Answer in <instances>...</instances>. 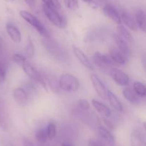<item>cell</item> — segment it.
Returning a JSON list of instances; mask_svg holds the SVG:
<instances>
[{
	"mask_svg": "<svg viewBox=\"0 0 146 146\" xmlns=\"http://www.w3.org/2000/svg\"><path fill=\"white\" fill-rule=\"evenodd\" d=\"M59 85L60 90L64 92H74L80 89V83L75 75L70 73H64L59 78Z\"/></svg>",
	"mask_w": 146,
	"mask_h": 146,
	"instance_id": "3957f363",
	"label": "cell"
},
{
	"mask_svg": "<svg viewBox=\"0 0 146 146\" xmlns=\"http://www.w3.org/2000/svg\"><path fill=\"white\" fill-rule=\"evenodd\" d=\"M143 127H144L145 130H146V121L143 122Z\"/></svg>",
	"mask_w": 146,
	"mask_h": 146,
	"instance_id": "7bdbcfd3",
	"label": "cell"
},
{
	"mask_svg": "<svg viewBox=\"0 0 146 146\" xmlns=\"http://www.w3.org/2000/svg\"><path fill=\"white\" fill-rule=\"evenodd\" d=\"M27 85H26L25 88V91L27 92V93L28 94V95H35L36 93V87L32 83H27Z\"/></svg>",
	"mask_w": 146,
	"mask_h": 146,
	"instance_id": "e575fe53",
	"label": "cell"
},
{
	"mask_svg": "<svg viewBox=\"0 0 146 146\" xmlns=\"http://www.w3.org/2000/svg\"><path fill=\"white\" fill-rule=\"evenodd\" d=\"M6 31L14 43L20 44L22 41V34L17 27L12 22H8L6 25Z\"/></svg>",
	"mask_w": 146,
	"mask_h": 146,
	"instance_id": "5bb4252c",
	"label": "cell"
},
{
	"mask_svg": "<svg viewBox=\"0 0 146 146\" xmlns=\"http://www.w3.org/2000/svg\"><path fill=\"white\" fill-rule=\"evenodd\" d=\"M13 60L19 66H22L27 61V57L20 54H15L13 55Z\"/></svg>",
	"mask_w": 146,
	"mask_h": 146,
	"instance_id": "836d02e7",
	"label": "cell"
},
{
	"mask_svg": "<svg viewBox=\"0 0 146 146\" xmlns=\"http://www.w3.org/2000/svg\"><path fill=\"white\" fill-rule=\"evenodd\" d=\"M91 102H92V106L96 110V111L98 113H100L102 117H104L105 118H110V117L112 115L111 110L107 105H105V104L96 99H92Z\"/></svg>",
	"mask_w": 146,
	"mask_h": 146,
	"instance_id": "e0dca14e",
	"label": "cell"
},
{
	"mask_svg": "<svg viewBox=\"0 0 146 146\" xmlns=\"http://www.w3.org/2000/svg\"><path fill=\"white\" fill-rule=\"evenodd\" d=\"M19 15L24 20L26 21L29 25H30L32 27L35 28L42 36H43V37H50V34L48 29L46 28V27L43 25L42 22L36 17H35L30 12L25 10L20 11Z\"/></svg>",
	"mask_w": 146,
	"mask_h": 146,
	"instance_id": "7a4b0ae2",
	"label": "cell"
},
{
	"mask_svg": "<svg viewBox=\"0 0 146 146\" xmlns=\"http://www.w3.org/2000/svg\"><path fill=\"white\" fill-rule=\"evenodd\" d=\"M107 100H108L110 105L118 113H122L123 111V104L121 103L118 98L116 96L115 94H114L109 90H108V99Z\"/></svg>",
	"mask_w": 146,
	"mask_h": 146,
	"instance_id": "ffe728a7",
	"label": "cell"
},
{
	"mask_svg": "<svg viewBox=\"0 0 146 146\" xmlns=\"http://www.w3.org/2000/svg\"><path fill=\"white\" fill-rule=\"evenodd\" d=\"M110 56L113 59V61L117 64L124 65L127 63V57L125 54H123L117 47H110Z\"/></svg>",
	"mask_w": 146,
	"mask_h": 146,
	"instance_id": "9a60e30c",
	"label": "cell"
},
{
	"mask_svg": "<svg viewBox=\"0 0 146 146\" xmlns=\"http://www.w3.org/2000/svg\"><path fill=\"white\" fill-rule=\"evenodd\" d=\"M61 146H74L70 142H68V141H64L61 144Z\"/></svg>",
	"mask_w": 146,
	"mask_h": 146,
	"instance_id": "60d3db41",
	"label": "cell"
},
{
	"mask_svg": "<svg viewBox=\"0 0 146 146\" xmlns=\"http://www.w3.org/2000/svg\"><path fill=\"white\" fill-rule=\"evenodd\" d=\"M92 60H93L94 63L100 68L113 69L114 68L115 66L117 65V64L110 57V56L108 54H101L99 52H96L93 54Z\"/></svg>",
	"mask_w": 146,
	"mask_h": 146,
	"instance_id": "8992f818",
	"label": "cell"
},
{
	"mask_svg": "<svg viewBox=\"0 0 146 146\" xmlns=\"http://www.w3.org/2000/svg\"><path fill=\"white\" fill-rule=\"evenodd\" d=\"M44 77L47 88H50V90L54 93H58L60 90L59 80H57V78L53 75H44Z\"/></svg>",
	"mask_w": 146,
	"mask_h": 146,
	"instance_id": "44dd1931",
	"label": "cell"
},
{
	"mask_svg": "<svg viewBox=\"0 0 146 146\" xmlns=\"http://www.w3.org/2000/svg\"><path fill=\"white\" fill-rule=\"evenodd\" d=\"M72 50L74 54L78 59V61L82 64L85 67L88 68L90 70H94V66L92 63L91 62L90 60L88 57V56L84 53V52L81 50L79 47H76V46H72Z\"/></svg>",
	"mask_w": 146,
	"mask_h": 146,
	"instance_id": "8fae6325",
	"label": "cell"
},
{
	"mask_svg": "<svg viewBox=\"0 0 146 146\" xmlns=\"http://www.w3.org/2000/svg\"><path fill=\"white\" fill-rule=\"evenodd\" d=\"M42 44L47 52L52 57L62 62H67L69 61L70 57L67 52L54 39L51 38L50 36L43 37L42 40Z\"/></svg>",
	"mask_w": 146,
	"mask_h": 146,
	"instance_id": "6da1fadb",
	"label": "cell"
},
{
	"mask_svg": "<svg viewBox=\"0 0 146 146\" xmlns=\"http://www.w3.org/2000/svg\"><path fill=\"white\" fill-rule=\"evenodd\" d=\"M25 52L26 57L27 58H32V57L35 56V45H34L33 41L32 40V39L30 37H28L27 42L26 46H25Z\"/></svg>",
	"mask_w": 146,
	"mask_h": 146,
	"instance_id": "83f0119b",
	"label": "cell"
},
{
	"mask_svg": "<svg viewBox=\"0 0 146 146\" xmlns=\"http://www.w3.org/2000/svg\"><path fill=\"white\" fill-rule=\"evenodd\" d=\"M90 80L92 84V86H93L94 89H95V92L98 94V96L103 100L108 99V90H107L106 87L104 85V83L101 80L100 78L95 73L90 74Z\"/></svg>",
	"mask_w": 146,
	"mask_h": 146,
	"instance_id": "52a82bcc",
	"label": "cell"
},
{
	"mask_svg": "<svg viewBox=\"0 0 146 146\" xmlns=\"http://www.w3.org/2000/svg\"><path fill=\"white\" fill-rule=\"evenodd\" d=\"M46 129H47L48 140H54L55 138L56 135H57V127H56V125L53 122H50V123H48Z\"/></svg>",
	"mask_w": 146,
	"mask_h": 146,
	"instance_id": "f1b7e54d",
	"label": "cell"
},
{
	"mask_svg": "<svg viewBox=\"0 0 146 146\" xmlns=\"http://www.w3.org/2000/svg\"><path fill=\"white\" fill-rule=\"evenodd\" d=\"M89 146H103L102 143L99 140H95V139H91L89 141Z\"/></svg>",
	"mask_w": 146,
	"mask_h": 146,
	"instance_id": "8d00e7d4",
	"label": "cell"
},
{
	"mask_svg": "<svg viewBox=\"0 0 146 146\" xmlns=\"http://www.w3.org/2000/svg\"><path fill=\"white\" fill-rule=\"evenodd\" d=\"M21 67L23 69L25 74H26L31 80H32L35 81V82H37V83L41 84L42 86L46 90H48V88H47V85H46L45 80H44V75L42 74V73H40V72L36 70L34 66H32L27 60L21 66Z\"/></svg>",
	"mask_w": 146,
	"mask_h": 146,
	"instance_id": "5b68a950",
	"label": "cell"
},
{
	"mask_svg": "<svg viewBox=\"0 0 146 146\" xmlns=\"http://www.w3.org/2000/svg\"><path fill=\"white\" fill-rule=\"evenodd\" d=\"M110 31L107 28L100 27L95 29L88 33L87 36V40L90 42H98L102 41V40H107L108 36H110Z\"/></svg>",
	"mask_w": 146,
	"mask_h": 146,
	"instance_id": "9c48e42d",
	"label": "cell"
},
{
	"mask_svg": "<svg viewBox=\"0 0 146 146\" xmlns=\"http://www.w3.org/2000/svg\"><path fill=\"white\" fill-rule=\"evenodd\" d=\"M123 95L125 99L130 103H137L139 100V97L137 94L130 88H125L123 89Z\"/></svg>",
	"mask_w": 146,
	"mask_h": 146,
	"instance_id": "cb8c5ba5",
	"label": "cell"
},
{
	"mask_svg": "<svg viewBox=\"0 0 146 146\" xmlns=\"http://www.w3.org/2000/svg\"><path fill=\"white\" fill-rule=\"evenodd\" d=\"M42 10L44 15L49 21L54 26L59 29H64L67 26V21L66 19L57 12V9L50 7L48 6L43 5Z\"/></svg>",
	"mask_w": 146,
	"mask_h": 146,
	"instance_id": "277c9868",
	"label": "cell"
},
{
	"mask_svg": "<svg viewBox=\"0 0 146 146\" xmlns=\"http://www.w3.org/2000/svg\"><path fill=\"white\" fill-rule=\"evenodd\" d=\"M42 1L43 2V5L46 6H48L57 10L61 9V4L59 2V0H42Z\"/></svg>",
	"mask_w": 146,
	"mask_h": 146,
	"instance_id": "1f68e13d",
	"label": "cell"
},
{
	"mask_svg": "<svg viewBox=\"0 0 146 146\" xmlns=\"http://www.w3.org/2000/svg\"><path fill=\"white\" fill-rule=\"evenodd\" d=\"M78 108L81 111L88 112L90 110V104L87 100L81 99L78 102Z\"/></svg>",
	"mask_w": 146,
	"mask_h": 146,
	"instance_id": "d6a6232c",
	"label": "cell"
},
{
	"mask_svg": "<svg viewBox=\"0 0 146 146\" xmlns=\"http://www.w3.org/2000/svg\"><path fill=\"white\" fill-rule=\"evenodd\" d=\"M135 20L139 29L146 33V14L141 9H139L135 14Z\"/></svg>",
	"mask_w": 146,
	"mask_h": 146,
	"instance_id": "7402d4cb",
	"label": "cell"
},
{
	"mask_svg": "<svg viewBox=\"0 0 146 146\" xmlns=\"http://www.w3.org/2000/svg\"><path fill=\"white\" fill-rule=\"evenodd\" d=\"M131 146H146V141L142 135L137 130H134L130 135Z\"/></svg>",
	"mask_w": 146,
	"mask_h": 146,
	"instance_id": "603a6c76",
	"label": "cell"
},
{
	"mask_svg": "<svg viewBox=\"0 0 146 146\" xmlns=\"http://www.w3.org/2000/svg\"><path fill=\"white\" fill-rule=\"evenodd\" d=\"M117 34L120 35V36H122L123 39L126 40L127 42H133V35H131L130 32H129L128 29L126 27H125L123 25H118L117 27Z\"/></svg>",
	"mask_w": 146,
	"mask_h": 146,
	"instance_id": "d4e9b609",
	"label": "cell"
},
{
	"mask_svg": "<svg viewBox=\"0 0 146 146\" xmlns=\"http://www.w3.org/2000/svg\"><path fill=\"white\" fill-rule=\"evenodd\" d=\"M23 146H35L30 140H29L28 139H25L23 140Z\"/></svg>",
	"mask_w": 146,
	"mask_h": 146,
	"instance_id": "ab89813d",
	"label": "cell"
},
{
	"mask_svg": "<svg viewBox=\"0 0 146 146\" xmlns=\"http://www.w3.org/2000/svg\"><path fill=\"white\" fill-rule=\"evenodd\" d=\"M133 90L137 95L140 98L146 97V85L140 82H135L133 83Z\"/></svg>",
	"mask_w": 146,
	"mask_h": 146,
	"instance_id": "484cf974",
	"label": "cell"
},
{
	"mask_svg": "<svg viewBox=\"0 0 146 146\" xmlns=\"http://www.w3.org/2000/svg\"><path fill=\"white\" fill-rule=\"evenodd\" d=\"M0 128L3 130H8L7 111L5 102L1 98H0Z\"/></svg>",
	"mask_w": 146,
	"mask_h": 146,
	"instance_id": "ac0fdd59",
	"label": "cell"
},
{
	"mask_svg": "<svg viewBox=\"0 0 146 146\" xmlns=\"http://www.w3.org/2000/svg\"><path fill=\"white\" fill-rule=\"evenodd\" d=\"M103 12L108 17L111 19L112 21L117 24V25H120L122 22L120 13L117 10V8L113 6L111 4H105L102 8Z\"/></svg>",
	"mask_w": 146,
	"mask_h": 146,
	"instance_id": "30bf717a",
	"label": "cell"
},
{
	"mask_svg": "<svg viewBox=\"0 0 146 146\" xmlns=\"http://www.w3.org/2000/svg\"><path fill=\"white\" fill-rule=\"evenodd\" d=\"M120 17H121V21L133 32H137L138 30V27L137 26L135 20L133 19V17L125 11H122L120 13Z\"/></svg>",
	"mask_w": 146,
	"mask_h": 146,
	"instance_id": "d6986e66",
	"label": "cell"
},
{
	"mask_svg": "<svg viewBox=\"0 0 146 146\" xmlns=\"http://www.w3.org/2000/svg\"><path fill=\"white\" fill-rule=\"evenodd\" d=\"M105 124L108 126V129H110V130H113L115 128V125L111 120H110L109 118H104L103 120Z\"/></svg>",
	"mask_w": 146,
	"mask_h": 146,
	"instance_id": "d590c367",
	"label": "cell"
},
{
	"mask_svg": "<svg viewBox=\"0 0 146 146\" xmlns=\"http://www.w3.org/2000/svg\"><path fill=\"white\" fill-rule=\"evenodd\" d=\"M82 2H85V3H91L94 1V0H82Z\"/></svg>",
	"mask_w": 146,
	"mask_h": 146,
	"instance_id": "b9f144b4",
	"label": "cell"
},
{
	"mask_svg": "<svg viewBox=\"0 0 146 146\" xmlns=\"http://www.w3.org/2000/svg\"><path fill=\"white\" fill-rule=\"evenodd\" d=\"M7 65L5 60H0V85L3 83L6 80Z\"/></svg>",
	"mask_w": 146,
	"mask_h": 146,
	"instance_id": "f546056e",
	"label": "cell"
},
{
	"mask_svg": "<svg viewBox=\"0 0 146 146\" xmlns=\"http://www.w3.org/2000/svg\"><path fill=\"white\" fill-rule=\"evenodd\" d=\"M110 72L113 80L117 85L122 87L128 86L130 84V79L125 72L117 68L111 69Z\"/></svg>",
	"mask_w": 146,
	"mask_h": 146,
	"instance_id": "ba28073f",
	"label": "cell"
},
{
	"mask_svg": "<svg viewBox=\"0 0 146 146\" xmlns=\"http://www.w3.org/2000/svg\"><path fill=\"white\" fill-rule=\"evenodd\" d=\"M4 54V40L2 37L0 36V60H2Z\"/></svg>",
	"mask_w": 146,
	"mask_h": 146,
	"instance_id": "74e56055",
	"label": "cell"
},
{
	"mask_svg": "<svg viewBox=\"0 0 146 146\" xmlns=\"http://www.w3.org/2000/svg\"><path fill=\"white\" fill-rule=\"evenodd\" d=\"M36 141L40 144H44L47 143L48 140V136L47 133V129L46 128H40L36 131V135H35Z\"/></svg>",
	"mask_w": 146,
	"mask_h": 146,
	"instance_id": "4316f807",
	"label": "cell"
},
{
	"mask_svg": "<svg viewBox=\"0 0 146 146\" xmlns=\"http://www.w3.org/2000/svg\"><path fill=\"white\" fill-rule=\"evenodd\" d=\"M12 1H14V0H12Z\"/></svg>",
	"mask_w": 146,
	"mask_h": 146,
	"instance_id": "ee69618b",
	"label": "cell"
},
{
	"mask_svg": "<svg viewBox=\"0 0 146 146\" xmlns=\"http://www.w3.org/2000/svg\"></svg>",
	"mask_w": 146,
	"mask_h": 146,
	"instance_id": "f6af8a7d",
	"label": "cell"
},
{
	"mask_svg": "<svg viewBox=\"0 0 146 146\" xmlns=\"http://www.w3.org/2000/svg\"><path fill=\"white\" fill-rule=\"evenodd\" d=\"M13 98L16 103L20 107H25L29 101V95L22 88H15L13 90Z\"/></svg>",
	"mask_w": 146,
	"mask_h": 146,
	"instance_id": "4fadbf2b",
	"label": "cell"
},
{
	"mask_svg": "<svg viewBox=\"0 0 146 146\" xmlns=\"http://www.w3.org/2000/svg\"><path fill=\"white\" fill-rule=\"evenodd\" d=\"M63 2L66 7L71 11H76L80 7L78 0H63Z\"/></svg>",
	"mask_w": 146,
	"mask_h": 146,
	"instance_id": "4dcf8cb0",
	"label": "cell"
},
{
	"mask_svg": "<svg viewBox=\"0 0 146 146\" xmlns=\"http://www.w3.org/2000/svg\"><path fill=\"white\" fill-rule=\"evenodd\" d=\"M98 130L100 137L104 143L110 145L111 146L114 145L115 137L111 132L110 131L109 129L102 125H99L98 127Z\"/></svg>",
	"mask_w": 146,
	"mask_h": 146,
	"instance_id": "2e32d148",
	"label": "cell"
},
{
	"mask_svg": "<svg viewBox=\"0 0 146 146\" xmlns=\"http://www.w3.org/2000/svg\"><path fill=\"white\" fill-rule=\"evenodd\" d=\"M113 38L114 40L115 43L116 44L117 48L128 58L131 54V50H130L127 41L123 39L122 36H120L117 33L113 34Z\"/></svg>",
	"mask_w": 146,
	"mask_h": 146,
	"instance_id": "7c38bea8",
	"label": "cell"
},
{
	"mask_svg": "<svg viewBox=\"0 0 146 146\" xmlns=\"http://www.w3.org/2000/svg\"><path fill=\"white\" fill-rule=\"evenodd\" d=\"M25 3L28 5L31 9H35L36 6V0H24Z\"/></svg>",
	"mask_w": 146,
	"mask_h": 146,
	"instance_id": "f35d334b",
	"label": "cell"
}]
</instances>
